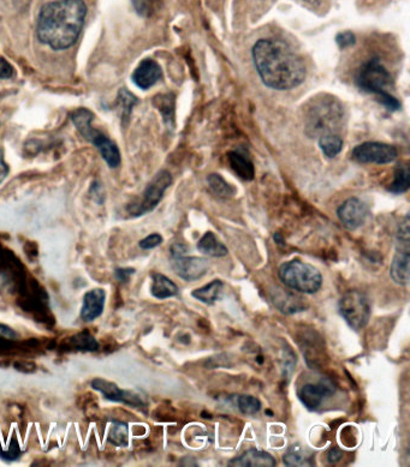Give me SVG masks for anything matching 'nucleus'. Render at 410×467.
I'll return each mask as SVG.
<instances>
[{
    "label": "nucleus",
    "mask_w": 410,
    "mask_h": 467,
    "mask_svg": "<svg viewBox=\"0 0 410 467\" xmlns=\"http://www.w3.org/2000/svg\"><path fill=\"white\" fill-rule=\"evenodd\" d=\"M88 8L84 0H53L41 8L36 35L54 51L73 47L82 31Z\"/></svg>",
    "instance_id": "1"
},
{
    "label": "nucleus",
    "mask_w": 410,
    "mask_h": 467,
    "mask_svg": "<svg viewBox=\"0 0 410 467\" xmlns=\"http://www.w3.org/2000/svg\"><path fill=\"white\" fill-rule=\"evenodd\" d=\"M252 56L259 76L268 88L289 91L305 81V66L301 56L280 40H259Z\"/></svg>",
    "instance_id": "2"
},
{
    "label": "nucleus",
    "mask_w": 410,
    "mask_h": 467,
    "mask_svg": "<svg viewBox=\"0 0 410 467\" xmlns=\"http://www.w3.org/2000/svg\"><path fill=\"white\" fill-rule=\"evenodd\" d=\"M303 109L305 132L310 139L340 135V131L344 129V107L335 96L330 94L315 96Z\"/></svg>",
    "instance_id": "3"
},
{
    "label": "nucleus",
    "mask_w": 410,
    "mask_h": 467,
    "mask_svg": "<svg viewBox=\"0 0 410 467\" xmlns=\"http://www.w3.org/2000/svg\"><path fill=\"white\" fill-rule=\"evenodd\" d=\"M356 83L361 91L378 96L380 102L390 111L401 109V102L388 91L393 84L391 74L378 58L370 59L360 68Z\"/></svg>",
    "instance_id": "4"
},
{
    "label": "nucleus",
    "mask_w": 410,
    "mask_h": 467,
    "mask_svg": "<svg viewBox=\"0 0 410 467\" xmlns=\"http://www.w3.org/2000/svg\"><path fill=\"white\" fill-rule=\"evenodd\" d=\"M93 119L94 114L87 109H76L75 112L71 113V121L79 134L99 149L102 159L111 169H116L121 164V153L117 144L112 142L109 137H106L101 131L93 128Z\"/></svg>",
    "instance_id": "5"
},
{
    "label": "nucleus",
    "mask_w": 410,
    "mask_h": 467,
    "mask_svg": "<svg viewBox=\"0 0 410 467\" xmlns=\"http://www.w3.org/2000/svg\"><path fill=\"white\" fill-rule=\"evenodd\" d=\"M278 275L284 285L300 293H315L323 285L321 273L301 260L288 261L282 264Z\"/></svg>",
    "instance_id": "6"
},
{
    "label": "nucleus",
    "mask_w": 410,
    "mask_h": 467,
    "mask_svg": "<svg viewBox=\"0 0 410 467\" xmlns=\"http://www.w3.org/2000/svg\"><path fill=\"white\" fill-rule=\"evenodd\" d=\"M342 317L354 330H360L366 327L371 317V305L366 294L358 290L345 292L338 303Z\"/></svg>",
    "instance_id": "7"
},
{
    "label": "nucleus",
    "mask_w": 410,
    "mask_h": 467,
    "mask_svg": "<svg viewBox=\"0 0 410 467\" xmlns=\"http://www.w3.org/2000/svg\"><path fill=\"white\" fill-rule=\"evenodd\" d=\"M171 183H172V177H171L170 172H167L166 169L158 172L157 176L153 178L152 182L149 183L147 187L144 189L140 201L136 204H131L128 207V212L131 217H141L147 213L152 212L153 209L157 207L159 202L162 201Z\"/></svg>",
    "instance_id": "8"
},
{
    "label": "nucleus",
    "mask_w": 410,
    "mask_h": 467,
    "mask_svg": "<svg viewBox=\"0 0 410 467\" xmlns=\"http://www.w3.org/2000/svg\"><path fill=\"white\" fill-rule=\"evenodd\" d=\"M396 147L380 142H365L354 148L351 158L360 164H390L397 158Z\"/></svg>",
    "instance_id": "9"
},
{
    "label": "nucleus",
    "mask_w": 410,
    "mask_h": 467,
    "mask_svg": "<svg viewBox=\"0 0 410 467\" xmlns=\"http://www.w3.org/2000/svg\"><path fill=\"white\" fill-rule=\"evenodd\" d=\"M174 272L185 282H197L208 272L210 264L204 259L187 257L184 255L171 256Z\"/></svg>",
    "instance_id": "10"
},
{
    "label": "nucleus",
    "mask_w": 410,
    "mask_h": 467,
    "mask_svg": "<svg viewBox=\"0 0 410 467\" xmlns=\"http://www.w3.org/2000/svg\"><path fill=\"white\" fill-rule=\"evenodd\" d=\"M368 212L370 209L365 202L356 197H351L340 204L337 210V215L345 229L354 231L365 224L368 217Z\"/></svg>",
    "instance_id": "11"
},
{
    "label": "nucleus",
    "mask_w": 410,
    "mask_h": 467,
    "mask_svg": "<svg viewBox=\"0 0 410 467\" xmlns=\"http://www.w3.org/2000/svg\"><path fill=\"white\" fill-rule=\"evenodd\" d=\"M335 393V385L330 380L319 381L318 383H307L298 388L297 397L310 411L318 410L325 399Z\"/></svg>",
    "instance_id": "12"
},
{
    "label": "nucleus",
    "mask_w": 410,
    "mask_h": 467,
    "mask_svg": "<svg viewBox=\"0 0 410 467\" xmlns=\"http://www.w3.org/2000/svg\"><path fill=\"white\" fill-rule=\"evenodd\" d=\"M92 388L96 392L102 394L107 400L114 402H124L127 405L134 407L144 406V404L137 394L130 390H121L116 383L104 378H94L91 382Z\"/></svg>",
    "instance_id": "13"
},
{
    "label": "nucleus",
    "mask_w": 410,
    "mask_h": 467,
    "mask_svg": "<svg viewBox=\"0 0 410 467\" xmlns=\"http://www.w3.org/2000/svg\"><path fill=\"white\" fill-rule=\"evenodd\" d=\"M271 299L275 304V307L287 315H294V314L303 312L307 309L305 302L302 297L290 291L280 289V287H277L272 291Z\"/></svg>",
    "instance_id": "14"
},
{
    "label": "nucleus",
    "mask_w": 410,
    "mask_h": 467,
    "mask_svg": "<svg viewBox=\"0 0 410 467\" xmlns=\"http://www.w3.org/2000/svg\"><path fill=\"white\" fill-rule=\"evenodd\" d=\"M162 71L160 66L153 59H144L141 61L132 74V82L141 89H149L162 78Z\"/></svg>",
    "instance_id": "15"
},
{
    "label": "nucleus",
    "mask_w": 410,
    "mask_h": 467,
    "mask_svg": "<svg viewBox=\"0 0 410 467\" xmlns=\"http://www.w3.org/2000/svg\"><path fill=\"white\" fill-rule=\"evenodd\" d=\"M106 292L102 289H94L88 291L83 297L81 320L84 322H93L100 317L105 307Z\"/></svg>",
    "instance_id": "16"
},
{
    "label": "nucleus",
    "mask_w": 410,
    "mask_h": 467,
    "mask_svg": "<svg viewBox=\"0 0 410 467\" xmlns=\"http://www.w3.org/2000/svg\"><path fill=\"white\" fill-rule=\"evenodd\" d=\"M390 277L397 285L408 286L410 282V250H397L390 267Z\"/></svg>",
    "instance_id": "17"
},
{
    "label": "nucleus",
    "mask_w": 410,
    "mask_h": 467,
    "mask_svg": "<svg viewBox=\"0 0 410 467\" xmlns=\"http://www.w3.org/2000/svg\"><path fill=\"white\" fill-rule=\"evenodd\" d=\"M230 467H273L275 460L266 452L259 450H249L238 458L229 463Z\"/></svg>",
    "instance_id": "18"
},
{
    "label": "nucleus",
    "mask_w": 410,
    "mask_h": 467,
    "mask_svg": "<svg viewBox=\"0 0 410 467\" xmlns=\"http://www.w3.org/2000/svg\"><path fill=\"white\" fill-rule=\"evenodd\" d=\"M229 162L231 169L243 181H253L255 176V169H254L253 162L249 159L248 156L240 152V151H234L229 153Z\"/></svg>",
    "instance_id": "19"
},
{
    "label": "nucleus",
    "mask_w": 410,
    "mask_h": 467,
    "mask_svg": "<svg viewBox=\"0 0 410 467\" xmlns=\"http://www.w3.org/2000/svg\"><path fill=\"white\" fill-rule=\"evenodd\" d=\"M151 293L153 297L158 299L171 298L179 293V287L169 277L162 275L160 273H155L152 275Z\"/></svg>",
    "instance_id": "20"
},
{
    "label": "nucleus",
    "mask_w": 410,
    "mask_h": 467,
    "mask_svg": "<svg viewBox=\"0 0 410 467\" xmlns=\"http://www.w3.org/2000/svg\"><path fill=\"white\" fill-rule=\"evenodd\" d=\"M197 249L211 257H224L227 255V247L220 243L213 232H206L197 243Z\"/></svg>",
    "instance_id": "21"
},
{
    "label": "nucleus",
    "mask_w": 410,
    "mask_h": 467,
    "mask_svg": "<svg viewBox=\"0 0 410 467\" xmlns=\"http://www.w3.org/2000/svg\"><path fill=\"white\" fill-rule=\"evenodd\" d=\"M223 289V282L217 279V280H213V282H210L208 285L204 286V287H201V289L192 291V296L194 298H197V300L202 302V303L212 305V304L215 303L217 300L222 298Z\"/></svg>",
    "instance_id": "22"
},
{
    "label": "nucleus",
    "mask_w": 410,
    "mask_h": 467,
    "mask_svg": "<svg viewBox=\"0 0 410 467\" xmlns=\"http://www.w3.org/2000/svg\"><path fill=\"white\" fill-rule=\"evenodd\" d=\"M207 183L211 192L218 199H231L235 195V189L220 174H210L207 178Z\"/></svg>",
    "instance_id": "23"
},
{
    "label": "nucleus",
    "mask_w": 410,
    "mask_h": 467,
    "mask_svg": "<svg viewBox=\"0 0 410 467\" xmlns=\"http://www.w3.org/2000/svg\"><path fill=\"white\" fill-rule=\"evenodd\" d=\"M66 342H68L69 349H74V350L94 352L99 349V342H96V337H93L92 334L87 330L73 335L69 339H66Z\"/></svg>",
    "instance_id": "24"
},
{
    "label": "nucleus",
    "mask_w": 410,
    "mask_h": 467,
    "mask_svg": "<svg viewBox=\"0 0 410 467\" xmlns=\"http://www.w3.org/2000/svg\"><path fill=\"white\" fill-rule=\"evenodd\" d=\"M154 105L162 112L164 121L167 125L174 126L175 121V95L174 94H164L154 98Z\"/></svg>",
    "instance_id": "25"
},
{
    "label": "nucleus",
    "mask_w": 410,
    "mask_h": 467,
    "mask_svg": "<svg viewBox=\"0 0 410 467\" xmlns=\"http://www.w3.org/2000/svg\"><path fill=\"white\" fill-rule=\"evenodd\" d=\"M410 186L409 167L407 164H400L395 169V177L391 185L388 186V191L393 194H404Z\"/></svg>",
    "instance_id": "26"
},
{
    "label": "nucleus",
    "mask_w": 410,
    "mask_h": 467,
    "mask_svg": "<svg viewBox=\"0 0 410 467\" xmlns=\"http://www.w3.org/2000/svg\"><path fill=\"white\" fill-rule=\"evenodd\" d=\"M283 463L285 466L300 467L310 466V457L305 454V450L300 445H291L284 454Z\"/></svg>",
    "instance_id": "27"
},
{
    "label": "nucleus",
    "mask_w": 410,
    "mask_h": 467,
    "mask_svg": "<svg viewBox=\"0 0 410 467\" xmlns=\"http://www.w3.org/2000/svg\"><path fill=\"white\" fill-rule=\"evenodd\" d=\"M319 146L321 148L325 156L331 159L342 152L343 139L340 137V135H326L319 139Z\"/></svg>",
    "instance_id": "28"
},
{
    "label": "nucleus",
    "mask_w": 410,
    "mask_h": 467,
    "mask_svg": "<svg viewBox=\"0 0 410 467\" xmlns=\"http://www.w3.org/2000/svg\"><path fill=\"white\" fill-rule=\"evenodd\" d=\"M109 442L117 447H127L129 442V428L127 423L112 422L109 433Z\"/></svg>",
    "instance_id": "29"
},
{
    "label": "nucleus",
    "mask_w": 410,
    "mask_h": 467,
    "mask_svg": "<svg viewBox=\"0 0 410 467\" xmlns=\"http://www.w3.org/2000/svg\"><path fill=\"white\" fill-rule=\"evenodd\" d=\"M136 104H137V98L134 94H131L130 91L124 89V88L119 91L117 98V107L119 109L123 121L129 119L132 107Z\"/></svg>",
    "instance_id": "30"
},
{
    "label": "nucleus",
    "mask_w": 410,
    "mask_h": 467,
    "mask_svg": "<svg viewBox=\"0 0 410 467\" xmlns=\"http://www.w3.org/2000/svg\"><path fill=\"white\" fill-rule=\"evenodd\" d=\"M237 407L245 415H255L261 410V402L253 395L242 394L237 398Z\"/></svg>",
    "instance_id": "31"
},
{
    "label": "nucleus",
    "mask_w": 410,
    "mask_h": 467,
    "mask_svg": "<svg viewBox=\"0 0 410 467\" xmlns=\"http://www.w3.org/2000/svg\"><path fill=\"white\" fill-rule=\"evenodd\" d=\"M21 455H22V450L20 448V445H18L16 438H13V441L10 443L8 450H0V458L5 460V461H8V463L18 460V459L21 458Z\"/></svg>",
    "instance_id": "32"
},
{
    "label": "nucleus",
    "mask_w": 410,
    "mask_h": 467,
    "mask_svg": "<svg viewBox=\"0 0 410 467\" xmlns=\"http://www.w3.org/2000/svg\"><path fill=\"white\" fill-rule=\"evenodd\" d=\"M162 243V237L160 234H153L149 237L142 239L139 245H140L141 249L144 250H151V249H154V247H159Z\"/></svg>",
    "instance_id": "33"
},
{
    "label": "nucleus",
    "mask_w": 410,
    "mask_h": 467,
    "mask_svg": "<svg viewBox=\"0 0 410 467\" xmlns=\"http://www.w3.org/2000/svg\"><path fill=\"white\" fill-rule=\"evenodd\" d=\"M356 41V38L355 35L351 33V31H343V33H340V34L336 36V43L340 48L344 49V48L350 47L353 46Z\"/></svg>",
    "instance_id": "34"
},
{
    "label": "nucleus",
    "mask_w": 410,
    "mask_h": 467,
    "mask_svg": "<svg viewBox=\"0 0 410 467\" xmlns=\"http://www.w3.org/2000/svg\"><path fill=\"white\" fill-rule=\"evenodd\" d=\"M134 4L139 13L149 15L154 8V0H134Z\"/></svg>",
    "instance_id": "35"
},
{
    "label": "nucleus",
    "mask_w": 410,
    "mask_h": 467,
    "mask_svg": "<svg viewBox=\"0 0 410 467\" xmlns=\"http://www.w3.org/2000/svg\"><path fill=\"white\" fill-rule=\"evenodd\" d=\"M13 75H15L13 66L4 58H0V79H8L13 77Z\"/></svg>",
    "instance_id": "36"
},
{
    "label": "nucleus",
    "mask_w": 410,
    "mask_h": 467,
    "mask_svg": "<svg viewBox=\"0 0 410 467\" xmlns=\"http://www.w3.org/2000/svg\"><path fill=\"white\" fill-rule=\"evenodd\" d=\"M136 270L134 268H117L114 270V275L118 282H129L131 275L135 274Z\"/></svg>",
    "instance_id": "37"
},
{
    "label": "nucleus",
    "mask_w": 410,
    "mask_h": 467,
    "mask_svg": "<svg viewBox=\"0 0 410 467\" xmlns=\"http://www.w3.org/2000/svg\"><path fill=\"white\" fill-rule=\"evenodd\" d=\"M17 337V333L11 327L4 325V323H0V337L1 339H5V340H16Z\"/></svg>",
    "instance_id": "38"
},
{
    "label": "nucleus",
    "mask_w": 410,
    "mask_h": 467,
    "mask_svg": "<svg viewBox=\"0 0 410 467\" xmlns=\"http://www.w3.org/2000/svg\"><path fill=\"white\" fill-rule=\"evenodd\" d=\"M9 172V166L5 162L4 151L0 148V184L4 182L5 178L8 177Z\"/></svg>",
    "instance_id": "39"
},
{
    "label": "nucleus",
    "mask_w": 410,
    "mask_h": 467,
    "mask_svg": "<svg viewBox=\"0 0 410 467\" xmlns=\"http://www.w3.org/2000/svg\"><path fill=\"white\" fill-rule=\"evenodd\" d=\"M342 457H343V452L338 447H332L331 450H328V459L330 463L340 461Z\"/></svg>",
    "instance_id": "40"
},
{
    "label": "nucleus",
    "mask_w": 410,
    "mask_h": 467,
    "mask_svg": "<svg viewBox=\"0 0 410 467\" xmlns=\"http://www.w3.org/2000/svg\"><path fill=\"white\" fill-rule=\"evenodd\" d=\"M303 1L310 5H320L321 4V1H323V0H303Z\"/></svg>",
    "instance_id": "41"
}]
</instances>
